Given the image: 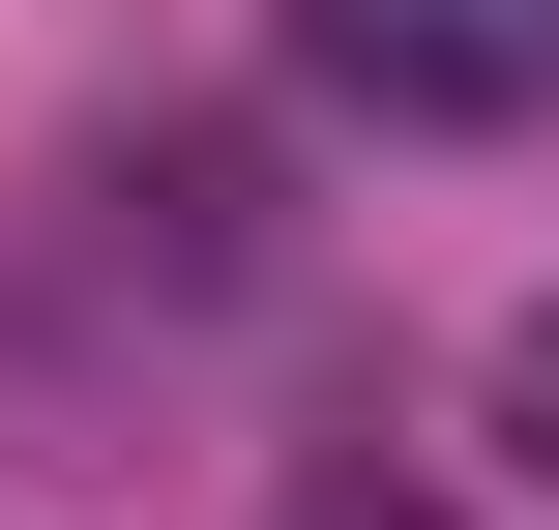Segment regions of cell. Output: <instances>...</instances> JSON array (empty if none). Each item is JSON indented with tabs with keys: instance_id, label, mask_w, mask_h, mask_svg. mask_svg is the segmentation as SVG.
<instances>
[{
	"instance_id": "obj_1",
	"label": "cell",
	"mask_w": 559,
	"mask_h": 530,
	"mask_svg": "<svg viewBox=\"0 0 559 530\" xmlns=\"http://www.w3.org/2000/svg\"><path fill=\"white\" fill-rule=\"evenodd\" d=\"M295 59L354 89V118H559V0H295Z\"/></svg>"
},
{
	"instance_id": "obj_2",
	"label": "cell",
	"mask_w": 559,
	"mask_h": 530,
	"mask_svg": "<svg viewBox=\"0 0 559 530\" xmlns=\"http://www.w3.org/2000/svg\"><path fill=\"white\" fill-rule=\"evenodd\" d=\"M295 530H442V502H295Z\"/></svg>"
}]
</instances>
